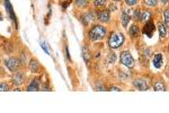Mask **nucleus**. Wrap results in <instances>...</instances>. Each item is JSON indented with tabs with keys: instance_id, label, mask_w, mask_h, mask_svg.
I'll use <instances>...</instances> for the list:
<instances>
[{
	"instance_id": "nucleus-1",
	"label": "nucleus",
	"mask_w": 169,
	"mask_h": 113,
	"mask_svg": "<svg viewBox=\"0 0 169 113\" xmlns=\"http://www.w3.org/2000/svg\"><path fill=\"white\" fill-rule=\"evenodd\" d=\"M106 35V29L104 26L95 25L90 31H89V38L90 40L97 41V40H102Z\"/></svg>"
},
{
	"instance_id": "nucleus-2",
	"label": "nucleus",
	"mask_w": 169,
	"mask_h": 113,
	"mask_svg": "<svg viewBox=\"0 0 169 113\" xmlns=\"http://www.w3.org/2000/svg\"><path fill=\"white\" fill-rule=\"evenodd\" d=\"M123 42H124V36L122 33H113L108 40V47L111 49H117L123 44Z\"/></svg>"
},
{
	"instance_id": "nucleus-3",
	"label": "nucleus",
	"mask_w": 169,
	"mask_h": 113,
	"mask_svg": "<svg viewBox=\"0 0 169 113\" xmlns=\"http://www.w3.org/2000/svg\"><path fill=\"white\" fill-rule=\"evenodd\" d=\"M121 62L123 63L124 66H126L128 68H133L134 64H135V61L132 58V55L130 54L129 51H123L121 53Z\"/></svg>"
},
{
	"instance_id": "nucleus-4",
	"label": "nucleus",
	"mask_w": 169,
	"mask_h": 113,
	"mask_svg": "<svg viewBox=\"0 0 169 113\" xmlns=\"http://www.w3.org/2000/svg\"><path fill=\"white\" fill-rule=\"evenodd\" d=\"M155 29H156L155 24H153L151 21H148L145 26H144V28H143V33H144L148 38H151L152 34H153V32H155Z\"/></svg>"
},
{
	"instance_id": "nucleus-5",
	"label": "nucleus",
	"mask_w": 169,
	"mask_h": 113,
	"mask_svg": "<svg viewBox=\"0 0 169 113\" xmlns=\"http://www.w3.org/2000/svg\"><path fill=\"white\" fill-rule=\"evenodd\" d=\"M5 62H6V66H7V68H8L9 70H12V71H16V70H17V68H18V60H17V59H15V58H9V59H7Z\"/></svg>"
},
{
	"instance_id": "nucleus-6",
	"label": "nucleus",
	"mask_w": 169,
	"mask_h": 113,
	"mask_svg": "<svg viewBox=\"0 0 169 113\" xmlns=\"http://www.w3.org/2000/svg\"><path fill=\"white\" fill-rule=\"evenodd\" d=\"M133 85L138 88L139 90H147V89L149 88V85H148L147 81L143 80V79H136V80H134V81H133Z\"/></svg>"
},
{
	"instance_id": "nucleus-7",
	"label": "nucleus",
	"mask_w": 169,
	"mask_h": 113,
	"mask_svg": "<svg viewBox=\"0 0 169 113\" xmlns=\"http://www.w3.org/2000/svg\"><path fill=\"white\" fill-rule=\"evenodd\" d=\"M162 63H164V58H162V55H161L160 53H157L156 55L153 57V66L159 69V68L162 67Z\"/></svg>"
},
{
	"instance_id": "nucleus-8",
	"label": "nucleus",
	"mask_w": 169,
	"mask_h": 113,
	"mask_svg": "<svg viewBox=\"0 0 169 113\" xmlns=\"http://www.w3.org/2000/svg\"><path fill=\"white\" fill-rule=\"evenodd\" d=\"M109 17H111V14L108 10H103V12H100V13H98V19L100 21V22H108L109 21Z\"/></svg>"
},
{
	"instance_id": "nucleus-9",
	"label": "nucleus",
	"mask_w": 169,
	"mask_h": 113,
	"mask_svg": "<svg viewBox=\"0 0 169 113\" xmlns=\"http://www.w3.org/2000/svg\"><path fill=\"white\" fill-rule=\"evenodd\" d=\"M13 81L15 85H20V84H23V75L22 74H19V73H16L15 75H14V78H13Z\"/></svg>"
},
{
	"instance_id": "nucleus-10",
	"label": "nucleus",
	"mask_w": 169,
	"mask_h": 113,
	"mask_svg": "<svg viewBox=\"0 0 169 113\" xmlns=\"http://www.w3.org/2000/svg\"><path fill=\"white\" fill-rule=\"evenodd\" d=\"M82 57H83V60L87 63L90 61V52H89V50L87 48H85V47L82 48Z\"/></svg>"
},
{
	"instance_id": "nucleus-11",
	"label": "nucleus",
	"mask_w": 169,
	"mask_h": 113,
	"mask_svg": "<svg viewBox=\"0 0 169 113\" xmlns=\"http://www.w3.org/2000/svg\"><path fill=\"white\" fill-rule=\"evenodd\" d=\"M129 22H130V16H129V14L126 13V12H124V13L122 14V25L124 26V27H126L128 24H129Z\"/></svg>"
},
{
	"instance_id": "nucleus-12",
	"label": "nucleus",
	"mask_w": 169,
	"mask_h": 113,
	"mask_svg": "<svg viewBox=\"0 0 169 113\" xmlns=\"http://www.w3.org/2000/svg\"><path fill=\"white\" fill-rule=\"evenodd\" d=\"M158 29H159V34H160V38H165L166 34H167V31H166V26L164 25L162 23H160L158 25Z\"/></svg>"
},
{
	"instance_id": "nucleus-13",
	"label": "nucleus",
	"mask_w": 169,
	"mask_h": 113,
	"mask_svg": "<svg viewBox=\"0 0 169 113\" xmlns=\"http://www.w3.org/2000/svg\"><path fill=\"white\" fill-rule=\"evenodd\" d=\"M29 69L32 70V73H36L37 69H39V62L34 59L31 60V63H29Z\"/></svg>"
},
{
	"instance_id": "nucleus-14",
	"label": "nucleus",
	"mask_w": 169,
	"mask_h": 113,
	"mask_svg": "<svg viewBox=\"0 0 169 113\" xmlns=\"http://www.w3.org/2000/svg\"><path fill=\"white\" fill-rule=\"evenodd\" d=\"M130 35L132 38H136L139 35V27L136 25H132L130 27Z\"/></svg>"
},
{
	"instance_id": "nucleus-15",
	"label": "nucleus",
	"mask_w": 169,
	"mask_h": 113,
	"mask_svg": "<svg viewBox=\"0 0 169 113\" xmlns=\"http://www.w3.org/2000/svg\"><path fill=\"white\" fill-rule=\"evenodd\" d=\"M150 18H151V13L148 12V10H144V12L140 15V21H143V22H144V21L148 22Z\"/></svg>"
},
{
	"instance_id": "nucleus-16",
	"label": "nucleus",
	"mask_w": 169,
	"mask_h": 113,
	"mask_svg": "<svg viewBox=\"0 0 169 113\" xmlns=\"http://www.w3.org/2000/svg\"><path fill=\"white\" fill-rule=\"evenodd\" d=\"M28 90H37L39 89V80L37 79H34L33 83L27 87Z\"/></svg>"
},
{
	"instance_id": "nucleus-17",
	"label": "nucleus",
	"mask_w": 169,
	"mask_h": 113,
	"mask_svg": "<svg viewBox=\"0 0 169 113\" xmlns=\"http://www.w3.org/2000/svg\"><path fill=\"white\" fill-rule=\"evenodd\" d=\"M155 89L156 90H165V85L162 81H157L155 85Z\"/></svg>"
},
{
	"instance_id": "nucleus-18",
	"label": "nucleus",
	"mask_w": 169,
	"mask_h": 113,
	"mask_svg": "<svg viewBox=\"0 0 169 113\" xmlns=\"http://www.w3.org/2000/svg\"><path fill=\"white\" fill-rule=\"evenodd\" d=\"M106 5V0H95V6L96 7H103Z\"/></svg>"
},
{
	"instance_id": "nucleus-19",
	"label": "nucleus",
	"mask_w": 169,
	"mask_h": 113,
	"mask_svg": "<svg viewBox=\"0 0 169 113\" xmlns=\"http://www.w3.org/2000/svg\"><path fill=\"white\" fill-rule=\"evenodd\" d=\"M76 3L79 7H86L87 6V0H76Z\"/></svg>"
},
{
	"instance_id": "nucleus-20",
	"label": "nucleus",
	"mask_w": 169,
	"mask_h": 113,
	"mask_svg": "<svg viewBox=\"0 0 169 113\" xmlns=\"http://www.w3.org/2000/svg\"><path fill=\"white\" fill-rule=\"evenodd\" d=\"M83 18H86V21H83V23H85V24H88V22L92 19V14H87V15H85Z\"/></svg>"
},
{
	"instance_id": "nucleus-21",
	"label": "nucleus",
	"mask_w": 169,
	"mask_h": 113,
	"mask_svg": "<svg viewBox=\"0 0 169 113\" xmlns=\"http://www.w3.org/2000/svg\"><path fill=\"white\" fill-rule=\"evenodd\" d=\"M165 22H166V26L168 27V25H169V10L168 9L165 10Z\"/></svg>"
},
{
	"instance_id": "nucleus-22",
	"label": "nucleus",
	"mask_w": 169,
	"mask_h": 113,
	"mask_svg": "<svg viewBox=\"0 0 169 113\" xmlns=\"http://www.w3.org/2000/svg\"><path fill=\"white\" fill-rule=\"evenodd\" d=\"M8 89H9V87H8L7 84H5V83L0 84V90H1V92H7Z\"/></svg>"
},
{
	"instance_id": "nucleus-23",
	"label": "nucleus",
	"mask_w": 169,
	"mask_h": 113,
	"mask_svg": "<svg viewBox=\"0 0 169 113\" xmlns=\"http://www.w3.org/2000/svg\"><path fill=\"white\" fill-rule=\"evenodd\" d=\"M144 1L148 6H156L157 3V0H144Z\"/></svg>"
},
{
	"instance_id": "nucleus-24",
	"label": "nucleus",
	"mask_w": 169,
	"mask_h": 113,
	"mask_svg": "<svg viewBox=\"0 0 169 113\" xmlns=\"http://www.w3.org/2000/svg\"><path fill=\"white\" fill-rule=\"evenodd\" d=\"M125 2H126L129 6H133V5H135V3L138 2V0H125Z\"/></svg>"
},
{
	"instance_id": "nucleus-25",
	"label": "nucleus",
	"mask_w": 169,
	"mask_h": 113,
	"mask_svg": "<svg viewBox=\"0 0 169 113\" xmlns=\"http://www.w3.org/2000/svg\"><path fill=\"white\" fill-rule=\"evenodd\" d=\"M134 19L140 21V12H139V10H135V12H134Z\"/></svg>"
},
{
	"instance_id": "nucleus-26",
	"label": "nucleus",
	"mask_w": 169,
	"mask_h": 113,
	"mask_svg": "<svg viewBox=\"0 0 169 113\" xmlns=\"http://www.w3.org/2000/svg\"><path fill=\"white\" fill-rule=\"evenodd\" d=\"M65 53H67V57H68V59L70 60V54H69V50H68V47L65 48Z\"/></svg>"
},
{
	"instance_id": "nucleus-27",
	"label": "nucleus",
	"mask_w": 169,
	"mask_h": 113,
	"mask_svg": "<svg viewBox=\"0 0 169 113\" xmlns=\"http://www.w3.org/2000/svg\"><path fill=\"white\" fill-rule=\"evenodd\" d=\"M111 89H112V90H119V88L118 87H112Z\"/></svg>"
},
{
	"instance_id": "nucleus-28",
	"label": "nucleus",
	"mask_w": 169,
	"mask_h": 113,
	"mask_svg": "<svg viewBox=\"0 0 169 113\" xmlns=\"http://www.w3.org/2000/svg\"><path fill=\"white\" fill-rule=\"evenodd\" d=\"M161 2H162V3H167V2H168V0H161Z\"/></svg>"
},
{
	"instance_id": "nucleus-29",
	"label": "nucleus",
	"mask_w": 169,
	"mask_h": 113,
	"mask_svg": "<svg viewBox=\"0 0 169 113\" xmlns=\"http://www.w3.org/2000/svg\"><path fill=\"white\" fill-rule=\"evenodd\" d=\"M0 21H1V15H0Z\"/></svg>"
},
{
	"instance_id": "nucleus-30",
	"label": "nucleus",
	"mask_w": 169,
	"mask_h": 113,
	"mask_svg": "<svg viewBox=\"0 0 169 113\" xmlns=\"http://www.w3.org/2000/svg\"><path fill=\"white\" fill-rule=\"evenodd\" d=\"M115 1H119V0H115Z\"/></svg>"
}]
</instances>
